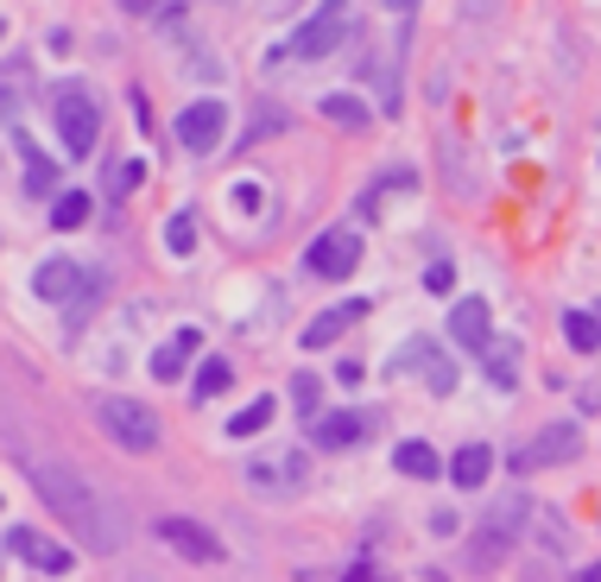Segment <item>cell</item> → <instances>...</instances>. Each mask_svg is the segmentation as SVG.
Masks as SVG:
<instances>
[{"label": "cell", "instance_id": "ba28073f", "mask_svg": "<svg viewBox=\"0 0 601 582\" xmlns=\"http://www.w3.org/2000/svg\"><path fill=\"white\" fill-rule=\"evenodd\" d=\"M7 551L25 557L39 576H70V570H76V551H70V545H57V538H51V531H39V526H13V531H7Z\"/></svg>", "mask_w": 601, "mask_h": 582}, {"label": "cell", "instance_id": "f546056e", "mask_svg": "<svg viewBox=\"0 0 601 582\" xmlns=\"http://www.w3.org/2000/svg\"><path fill=\"white\" fill-rule=\"evenodd\" d=\"M450 266H444V260H437V266H430V273H425V285H430V292H437V298H444V292H450Z\"/></svg>", "mask_w": 601, "mask_h": 582}, {"label": "cell", "instance_id": "9a60e30c", "mask_svg": "<svg viewBox=\"0 0 601 582\" xmlns=\"http://www.w3.org/2000/svg\"><path fill=\"white\" fill-rule=\"evenodd\" d=\"M361 317H368V304H361V298L336 304V310H324V317H310V329H304V349H329V342H336L349 323H361Z\"/></svg>", "mask_w": 601, "mask_h": 582}, {"label": "cell", "instance_id": "3957f363", "mask_svg": "<svg viewBox=\"0 0 601 582\" xmlns=\"http://www.w3.org/2000/svg\"><path fill=\"white\" fill-rule=\"evenodd\" d=\"M526 513H532L526 494L506 487L501 501L481 513V531H476V545H469V563H476V570H494V563L513 551V538H520V526H526Z\"/></svg>", "mask_w": 601, "mask_h": 582}, {"label": "cell", "instance_id": "4316f807", "mask_svg": "<svg viewBox=\"0 0 601 582\" xmlns=\"http://www.w3.org/2000/svg\"><path fill=\"white\" fill-rule=\"evenodd\" d=\"M317 399H324V380H317V374H298V380H292V405H298V418H310V425H317Z\"/></svg>", "mask_w": 601, "mask_h": 582}, {"label": "cell", "instance_id": "e0dca14e", "mask_svg": "<svg viewBox=\"0 0 601 582\" xmlns=\"http://www.w3.org/2000/svg\"><path fill=\"white\" fill-rule=\"evenodd\" d=\"M488 475H494V450H488V443H462V450L450 455V481L456 487H481Z\"/></svg>", "mask_w": 601, "mask_h": 582}, {"label": "cell", "instance_id": "d4e9b609", "mask_svg": "<svg viewBox=\"0 0 601 582\" xmlns=\"http://www.w3.org/2000/svg\"><path fill=\"white\" fill-rule=\"evenodd\" d=\"M273 411H278L273 399H253L248 411H234V418H228V437H241V443H248V437H260V430L273 425Z\"/></svg>", "mask_w": 601, "mask_h": 582}, {"label": "cell", "instance_id": "4fadbf2b", "mask_svg": "<svg viewBox=\"0 0 601 582\" xmlns=\"http://www.w3.org/2000/svg\"><path fill=\"white\" fill-rule=\"evenodd\" d=\"M83 273H89V266H76V260H39V266H32V292L51 298V304H70Z\"/></svg>", "mask_w": 601, "mask_h": 582}, {"label": "cell", "instance_id": "836d02e7", "mask_svg": "<svg viewBox=\"0 0 601 582\" xmlns=\"http://www.w3.org/2000/svg\"><path fill=\"white\" fill-rule=\"evenodd\" d=\"M0 25H7V20H0Z\"/></svg>", "mask_w": 601, "mask_h": 582}, {"label": "cell", "instance_id": "6da1fadb", "mask_svg": "<svg viewBox=\"0 0 601 582\" xmlns=\"http://www.w3.org/2000/svg\"><path fill=\"white\" fill-rule=\"evenodd\" d=\"M32 494L45 501V513L64 531H76L96 557L121 551V513L96 494V481L64 469V462H32Z\"/></svg>", "mask_w": 601, "mask_h": 582}, {"label": "cell", "instance_id": "30bf717a", "mask_svg": "<svg viewBox=\"0 0 601 582\" xmlns=\"http://www.w3.org/2000/svg\"><path fill=\"white\" fill-rule=\"evenodd\" d=\"M159 545H172L177 557H190V563H216L222 557V538L209 526H197V519H159Z\"/></svg>", "mask_w": 601, "mask_h": 582}, {"label": "cell", "instance_id": "1f68e13d", "mask_svg": "<svg viewBox=\"0 0 601 582\" xmlns=\"http://www.w3.org/2000/svg\"><path fill=\"white\" fill-rule=\"evenodd\" d=\"M349 582H380V576L368 570V563H354V570H349Z\"/></svg>", "mask_w": 601, "mask_h": 582}, {"label": "cell", "instance_id": "484cf974", "mask_svg": "<svg viewBox=\"0 0 601 582\" xmlns=\"http://www.w3.org/2000/svg\"><path fill=\"white\" fill-rule=\"evenodd\" d=\"M165 248H172L177 260H184V253L197 248V209H177L172 222H165Z\"/></svg>", "mask_w": 601, "mask_h": 582}, {"label": "cell", "instance_id": "7a4b0ae2", "mask_svg": "<svg viewBox=\"0 0 601 582\" xmlns=\"http://www.w3.org/2000/svg\"><path fill=\"white\" fill-rule=\"evenodd\" d=\"M89 411H96V425L108 430V443H114V450H127V455L159 450V418H152L140 399H127V393H96Z\"/></svg>", "mask_w": 601, "mask_h": 582}, {"label": "cell", "instance_id": "cb8c5ba5", "mask_svg": "<svg viewBox=\"0 0 601 582\" xmlns=\"http://www.w3.org/2000/svg\"><path fill=\"white\" fill-rule=\"evenodd\" d=\"M564 336H570L577 354H595L601 349V317L595 310H570V317H564Z\"/></svg>", "mask_w": 601, "mask_h": 582}, {"label": "cell", "instance_id": "52a82bcc", "mask_svg": "<svg viewBox=\"0 0 601 582\" xmlns=\"http://www.w3.org/2000/svg\"><path fill=\"white\" fill-rule=\"evenodd\" d=\"M361 266V234L354 228H324L310 248H304V273L310 278H349Z\"/></svg>", "mask_w": 601, "mask_h": 582}, {"label": "cell", "instance_id": "8fae6325", "mask_svg": "<svg viewBox=\"0 0 601 582\" xmlns=\"http://www.w3.org/2000/svg\"><path fill=\"white\" fill-rule=\"evenodd\" d=\"M582 450V437H577V425H551L545 437H532L526 450H513V469L526 475V469H545V462H570V455Z\"/></svg>", "mask_w": 601, "mask_h": 582}, {"label": "cell", "instance_id": "f1b7e54d", "mask_svg": "<svg viewBox=\"0 0 601 582\" xmlns=\"http://www.w3.org/2000/svg\"><path fill=\"white\" fill-rule=\"evenodd\" d=\"M488 380L506 393V386H513V354H494V349H488Z\"/></svg>", "mask_w": 601, "mask_h": 582}, {"label": "cell", "instance_id": "d6a6232c", "mask_svg": "<svg viewBox=\"0 0 601 582\" xmlns=\"http://www.w3.org/2000/svg\"><path fill=\"white\" fill-rule=\"evenodd\" d=\"M582 582H601V563H595V570H582Z\"/></svg>", "mask_w": 601, "mask_h": 582}, {"label": "cell", "instance_id": "83f0119b", "mask_svg": "<svg viewBox=\"0 0 601 582\" xmlns=\"http://www.w3.org/2000/svg\"><path fill=\"white\" fill-rule=\"evenodd\" d=\"M121 7L133 13V20H177L184 0H121Z\"/></svg>", "mask_w": 601, "mask_h": 582}, {"label": "cell", "instance_id": "277c9868", "mask_svg": "<svg viewBox=\"0 0 601 582\" xmlns=\"http://www.w3.org/2000/svg\"><path fill=\"white\" fill-rule=\"evenodd\" d=\"M51 114H57V140H64V152H70V158H89V152H96L101 108H96V96H89V83H57Z\"/></svg>", "mask_w": 601, "mask_h": 582}, {"label": "cell", "instance_id": "4dcf8cb0", "mask_svg": "<svg viewBox=\"0 0 601 582\" xmlns=\"http://www.w3.org/2000/svg\"><path fill=\"white\" fill-rule=\"evenodd\" d=\"M140 177H146V165H121V172H114V190H133Z\"/></svg>", "mask_w": 601, "mask_h": 582}, {"label": "cell", "instance_id": "44dd1931", "mask_svg": "<svg viewBox=\"0 0 601 582\" xmlns=\"http://www.w3.org/2000/svg\"><path fill=\"white\" fill-rule=\"evenodd\" d=\"M101 298H108V278H101V273H83V285H76V298L64 304V329L76 336V329L89 323V310H101Z\"/></svg>", "mask_w": 601, "mask_h": 582}, {"label": "cell", "instance_id": "ac0fdd59", "mask_svg": "<svg viewBox=\"0 0 601 582\" xmlns=\"http://www.w3.org/2000/svg\"><path fill=\"white\" fill-rule=\"evenodd\" d=\"M228 386H234V367H228L222 354H209V361H197V374H190V399H197V405L222 399Z\"/></svg>", "mask_w": 601, "mask_h": 582}, {"label": "cell", "instance_id": "5bb4252c", "mask_svg": "<svg viewBox=\"0 0 601 582\" xmlns=\"http://www.w3.org/2000/svg\"><path fill=\"white\" fill-rule=\"evenodd\" d=\"M190 354H197V329L184 323V329H172V342H159L152 349V380H184V367H190Z\"/></svg>", "mask_w": 601, "mask_h": 582}, {"label": "cell", "instance_id": "8992f818", "mask_svg": "<svg viewBox=\"0 0 601 582\" xmlns=\"http://www.w3.org/2000/svg\"><path fill=\"white\" fill-rule=\"evenodd\" d=\"M222 140H228V108H222L216 96L190 101V108L177 114V146L190 152V158H209Z\"/></svg>", "mask_w": 601, "mask_h": 582}, {"label": "cell", "instance_id": "ffe728a7", "mask_svg": "<svg viewBox=\"0 0 601 582\" xmlns=\"http://www.w3.org/2000/svg\"><path fill=\"white\" fill-rule=\"evenodd\" d=\"M393 469H400V475H412V481H437V475H444V455L412 437V443H400V450H393Z\"/></svg>", "mask_w": 601, "mask_h": 582}, {"label": "cell", "instance_id": "603a6c76", "mask_svg": "<svg viewBox=\"0 0 601 582\" xmlns=\"http://www.w3.org/2000/svg\"><path fill=\"white\" fill-rule=\"evenodd\" d=\"M89 209H96L89 190H57V202H51V228H64V234H70V228L89 222Z\"/></svg>", "mask_w": 601, "mask_h": 582}, {"label": "cell", "instance_id": "2e32d148", "mask_svg": "<svg viewBox=\"0 0 601 582\" xmlns=\"http://www.w3.org/2000/svg\"><path fill=\"white\" fill-rule=\"evenodd\" d=\"M310 443H317V450H349V443H361V418H354V411H317Z\"/></svg>", "mask_w": 601, "mask_h": 582}, {"label": "cell", "instance_id": "7402d4cb", "mask_svg": "<svg viewBox=\"0 0 601 582\" xmlns=\"http://www.w3.org/2000/svg\"><path fill=\"white\" fill-rule=\"evenodd\" d=\"M20 146H25V197H57V177H64V172H57V165H51L25 133H20Z\"/></svg>", "mask_w": 601, "mask_h": 582}, {"label": "cell", "instance_id": "5b68a950", "mask_svg": "<svg viewBox=\"0 0 601 582\" xmlns=\"http://www.w3.org/2000/svg\"><path fill=\"white\" fill-rule=\"evenodd\" d=\"M349 25H354V7L349 0H324L310 20L292 32V57H329V51L349 39Z\"/></svg>", "mask_w": 601, "mask_h": 582}, {"label": "cell", "instance_id": "d6986e66", "mask_svg": "<svg viewBox=\"0 0 601 582\" xmlns=\"http://www.w3.org/2000/svg\"><path fill=\"white\" fill-rule=\"evenodd\" d=\"M324 121L349 127V133H368V127H374V108L361 96H349V89H336V96H324Z\"/></svg>", "mask_w": 601, "mask_h": 582}, {"label": "cell", "instance_id": "7c38bea8", "mask_svg": "<svg viewBox=\"0 0 601 582\" xmlns=\"http://www.w3.org/2000/svg\"><path fill=\"white\" fill-rule=\"evenodd\" d=\"M488 329H494V310H488V298H462V304L450 310V342H456V349L488 354Z\"/></svg>", "mask_w": 601, "mask_h": 582}, {"label": "cell", "instance_id": "9c48e42d", "mask_svg": "<svg viewBox=\"0 0 601 582\" xmlns=\"http://www.w3.org/2000/svg\"><path fill=\"white\" fill-rule=\"evenodd\" d=\"M253 487V494H273V501H285V494H298L304 481H310V462H304L298 450L292 455H266V462H248V475H241Z\"/></svg>", "mask_w": 601, "mask_h": 582}]
</instances>
